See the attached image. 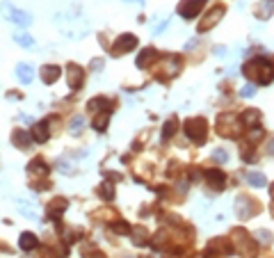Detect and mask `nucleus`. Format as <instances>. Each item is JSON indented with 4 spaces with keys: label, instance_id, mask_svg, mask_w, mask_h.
<instances>
[{
    "label": "nucleus",
    "instance_id": "nucleus-7",
    "mask_svg": "<svg viewBox=\"0 0 274 258\" xmlns=\"http://www.w3.org/2000/svg\"><path fill=\"white\" fill-rule=\"evenodd\" d=\"M236 210H238V215H240L242 220L256 213V208H254V206H252V199H245V197H240V199H238V204H236Z\"/></svg>",
    "mask_w": 274,
    "mask_h": 258
},
{
    "label": "nucleus",
    "instance_id": "nucleus-15",
    "mask_svg": "<svg viewBox=\"0 0 274 258\" xmlns=\"http://www.w3.org/2000/svg\"><path fill=\"white\" fill-rule=\"evenodd\" d=\"M14 41L18 43V46H23V48H32L34 46V39L30 37V34H14Z\"/></svg>",
    "mask_w": 274,
    "mask_h": 258
},
{
    "label": "nucleus",
    "instance_id": "nucleus-19",
    "mask_svg": "<svg viewBox=\"0 0 274 258\" xmlns=\"http://www.w3.org/2000/svg\"><path fill=\"white\" fill-rule=\"evenodd\" d=\"M254 94H256V92H254V85H245V87H242V96H254Z\"/></svg>",
    "mask_w": 274,
    "mask_h": 258
},
{
    "label": "nucleus",
    "instance_id": "nucleus-3",
    "mask_svg": "<svg viewBox=\"0 0 274 258\" xmlns=\"http://www.w3.org/2000/svg\"><path fill=\"white\" fill-rule=\"evenodd\" d=\"M185 133H188V137L192 142L201 144L206 140V121L204 119H190L188 124H185Z\"/></svg>",
    "mask_w": 274,
    "mask_h": 258
},
{
    "label": "nucleus",
    "instance_id": "nucleus-16",
    "mask_svg": "<svg viewBox=\"0 0 274 258\" xmlns=\"http://www.w3.org/2000/svg\"><path fill=\"white\" fill-rule=\"evenodd\" d=\"M80 126H85V121H82V117H75L71 121V133H80Z\"/></svg>",
    "mask_w": 274,
    "mask_h": 258
},
{
    "label": "nucleus",
    "instance_id": "nucleus-22",
    "mask_svg": "<svg viewBox=\"0 0 274 258\" xmlns=\"http://www.w3.org/2000/svg\"><path fill=\"white\" fill-rule=\"evenodd\" d=\"M126 2H144V0H126Z\"/></svg>",
    "mask_w": 274,
    "mask_h": 258
},
{
    "label": "nucleus",
    "instance_id": "nucleus-9",
    "mask_svg": "<svg viewBox=\"0 0 274 258\" xmlns=\"http://www.w3.org/2000/svg\"><path fill=\"white\" fill-rule=\"evenodd\" d=\"M41 78H43V82H55L59 78V69L57 66H43L41 69Z\"/></svg>",
    "mask_w": 274,
    "mask_h": 258
},
{
    "label": "nucleus",
    "instance_id": "nucleus-21",
    "mask_svg": "<svg viewBox=\"0 0 274 258\" xmlns=\"http://www.w3.org/2000/svg\"><path fill=\"white\" fill-rule=\"evenodd\" d=\"M268 151H270V153H272V156H274V140H272V144H270V149H268Z\"/></svg>",
    "mask_w": 274,
    "mask_h": 258
},
{
    "label": "nucleus",
    "instance_id": "nucleus-12",
    "mask_svg": "<svg viewBox=\"0 0 274 258\" xmlns=\"http://www.w3.org/2000/svg\"><path fill=\"white\" fill-rule=\"evenodd\" d=\"M247 181L254 185V188H263V185L268 183L263 174H258V172H247Z\"/></svg>",
    "mask_w": 274,
    "mask_h": 258
},
{
    "label": "nucleus",
    "instance_id": "nucleus-2",
    "mask_svg": "<svg viewBox=\"0 0 274 258\" xmlns=\"http://www.w3.org/2000/svg\"><path fill=\"white\" fill-rule=\"evenodd\" d=\"M0 9H2V14H5L7 21L16 23V25H21V27H27L30 23H32V14H30V11H25V9H16V7L11 5V2H7V0H2Z\"/></svg>",
    "mask_w": 274,
    "mask_h": 258
},
{
    "label": "nucleus",
    "instance_id": "nucleus-4",
    "mask_svg": "<svg viewBox=\"0 0 274 258\" xmlns=\"http://www.w3.org/2000/svg\"><path fill=\"white\" fill-rule=\"evenodd\" d=\"M206 0H183L181 5H178V14H181L185 21H192L197 14H199V9L204 7Z\"/></svg>",
    "mask_w": 274,
    "mask_h": 258
},
{
    "label": "nucleus",
    "instance_id": "nucleus-17",
    "mask_svg": "<svg viewBox=\"0 0 274 258\" xmlns=\"http://www.w3.org/2000/svg\"><path fill=\"white\" fill-rule=\"evenodd\" d=\"M105 124H108V114H103V119L98 117L96 121H94V128H96V130H105Z\"/></svg>",
    "mask_w": 274,
    "mask_h": 258
},
{
    "label": "nucleus",
    "instance_id": "nucleus-20",
    "mask_svg": "<svg viewBox=\"0 0 274 258\" xmlns=\"http://www.w3.org/2000/svg\"><path fill=\"white\" fill-rule=\"evenodd\" d=\"M213 156H215L217 158V160H226V158H229V153H226V151H215V153H213Z\"/></svg>",
    "mask_w": 274,
    "mask_h": 258
},
{
    "label": "nucleus",
    "instance_id": "nucleus-11",
    "mask_svg": "<svg viewBox=\"0 0 274 258\" xmlns=\"http://www.w3.org/2000/svg\"><path fill=\"white\" fill-rule=\"evenodd\" d=\"M11 140H14V144L18 146V149H25L27 144H30V137H27L25 130H14V135H11Z\"/></svg>",
    "mask_w": 274,
    "mask_h": 258
},
{
    "label": "nucleus",
    "instance_id": "nucleus-10",
    "mask_svg": "<svg viewBox=\"0 0 274 258\" xmlns=\"http://www.w3.org/2000/svg\"><path fill=\"white\" fill-rule=\"evenodd\" d=\"M80 78H82L80 69H78L75 64H71V66H69V82H71V89H78V87H80V82H82Z\"/></svg>",
    "mask_w": 274,
    "mask_h": 258
},
{
    "label": "nucleus",
    "instance_id": "nucleus-1",
    "mask_svg": "<svg viewBox=\"0 0 274 258\" xmlns=\"http://www.w3.org/2000/svg\"><path fill=\"white\" fill-rule=\"evenodd\" d=\"M245 75L254 78L258 85H268V82L272 80V69H270V64L265 62V57H256L245 66Z\"/></svg>",
    "mask_w": 274,
    "mask_h": 258
},
{
    "label": "nucleus",
    "instance_id": "nucleus-14",
    "mask_svg": "<svg viewBox=\"0 0 274 258\" xmlns=\"http://www.w3.org/2000/svg\"><path fill=\"white\" fill-rule=\"evenodd\" d=\"M34 247H37V238H34L32 233H23L21 236V249H25L27 252V249H34Z\"/></svg>",
    "mask_w": 274,
    "mask_h": 258
},
{
    "label": "nucleus",
    "instance_id": "nucleus-13",
    "mask_svg": "<svg viewBox=\"0 0 274 258\" xmlns=\"http://www.w3.org/2000/svg\"><path fill=\"white\" fill-rule=\"evenodd\" d=\"M43 128H46V124H37V126H34V128H32L34 140H37L39 144H41V142H46V140H48V130H43Z\"/></svg>",
    "mask_w": 274,
    "mask_h": 258
},
{
    "label": "nucleus",
    "instance_id": "nucleus-8",
    "mask_svg": "<svg viewBox=\"0 0 274 258\" xmlns=\"http://www.w3.org/2000/svg\"><path fill=\"white\" fill-rule=\"evenodd\" d=\"M274 11V0H263L261 5H258V18H270Z\"/></svg>",
    "mask_w": 274,
    "mask_h": 258
},
{
    "label": "nucleus",
    "instance_id": "nucleus-5",
    "mask_svg": "<svg viewBox=\"0 0 274 258\" xmlns=\"http://www.w3.org/2000/svg\"><path fill=\"white\" fill-rule=\"evenodd\" d=\"M135 46H137V37H133V34H121V37L117 39V43H114V55H121V53H128V50H133Z\"/></svg>",
    "mask_w": 274,
    "mask_h": 258
},
{
    "label": "nucleus",
    "instance_id": "nucleus-18",
    "mask_svg": "<svg viewBox=\"0 0 274 258\" xmlns=\"http://www.w3.org/2000/svg\"><path fill=\"white\" fill-rule=\"evenodd\" d=\"M172 133H176V121H167V126H165V140Z\"/></svg>",
    "mask_w": 274,
    "mask_h": 258
},
{
    "label": "nucleus",
    "instance_id": "nucleus-6",
    "mask_svg": "<svg viewBox=\"0 0 274 258\" xmlns=\"http://www.w3.org/2000/svg\"><path fill=\"white\" fill-rule=\"evenodd\" d=\"M16 78L23 85H30V82L34 80V69L30 64H25V62H21V64L16 66Z\"/></svg>",
    "mask_w": 274,
    "mask_h": 258
}]
</instances>
